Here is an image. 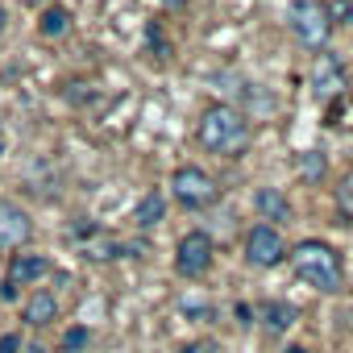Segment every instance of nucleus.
<instances>
[{"mask_svg":"<svg viewBox=\"0 0 353 353\" xmlns=\"http://www.w3.org/2000/svg\"><path fill=\"white\" fill-rule=\"evenodd\" d=\"M170 192L179 204L188 208H204L216 200V183H212V174H204L200 166H179L174 170V179H170Z\"/></svg>","mask_w":353,"mask_h":353,"instance_id":"4","label":"nucleus"},{"mask_svg":"<svg viewBox=\"0 0 353 353\" xmlns=\"http://www.w3.org/2000/svg\"><path fill=\"white\" fill-rule=\"evenodd\" d=\"M46 270H50L46 254H17V258L9 262V283H13V287H26V283H38Z\"/></svg>","mask_w":353,"mask_h":353,"instance_id":"9","label":"nucleus"},{"mask_svg":"<svg viewBox=\"0 0 353 353\" xmlns=\"http://www.w3.org/2000/svg\"><path fill=\"white\" fill-rule=\"evenodd\" d=\"M38 30H42L46 38H63V34L71 30V13H67L63 5H50V9L38 17Z\"/></svg>","mask_w":353,"mask_h":353,"instance_id":"13","label":"nucleus"},{"mask_svg":"<svg viewBox=\"0 0 353 353\" xmlns=\"http://www.w3.org/2000/svg\"><path fill=\"white\" fill-rule=\"evenodd\" d=\"M287 21H291V34L307 46V50H320L332 34V17L320 0H291L287 9Z\"/></svg>","mask_w":353,"mask_h":353,"instance_id":"3","label":"nucleus"},{"mask_svg":"<svg viewBox=\"0 0 353 353\" xmlns=\"http://www.w3.org/2000/svg\"><path fill=\"white\" fill-rule=\"evenodd\" d=\"M200 141H204V150H212L221 158H233L250 141V121L233 104H208L204 117H200Z\"/></svg>","mask_w":353,"mask_h":353,"instance_id":"1","label":"nucleus"},{"mask_svg":"<svg viewBox=\"0 0 353 353\" xmlns=\"http://www.w3.org/2000/svg\"><path fill=\"white\" fill-rule=\"evenodd\" d=\"M183 353H216V349H212V345H200V341H196V345H188Z\"/></svg>","mask_w":353,"mask_h":353,"instance_id":"18","label":"nucleus"},{"mask_svg":"<svg viewBox=\"0 0 353 353\" xmlns=\"http://www.w3.org/2000/svg\"><path fill=\"white\" fill-rule=\"evenodd\" d=\"M262 324H266L270 332H287V328L295 324V307L274 299V303H266V307H262Z\"/></svg>","mask_w":353,"mask_h":353,"instance_id":"14","label":"nucleus"},{"mask_svg":"<svg viewBox=\"0 0 353 353\" xmlns=\"http://www.w3.org/2000/svg\"><path fill=\"white\" fill-rule=\"evenodd\" d=\"M212 266V237L208 233H188L174 250V270L188 274V279H200L204 270Z\"/></svg>","mask_w":353,"mask_h":353,"instance_id":"5","label":"nucleus"},{"mask_svg":"<svg viewBox=\"0 0 353 353\" xmlns=\"http://www.w3.org/2000/svg\"><path fill=\"white\" fill-rule=\"evenodd\" d=\"M162 212H166L162 196H158V192H145V196L137 200V208H133V221H137L141 229H154V225L162 221Z\"/></svg>","mask_w":353,"mask_h":353,"instance_id":"12","label":"nucleus"},{"mask_svg":"<svg viewBox=\"0 0 353 353\" xmlns=\"http://www.w3.org/2000/svg\"><path fill=\"white\" fill-rule=\"evenodd\" d=\"M283 353H307V349H303V345H287Z\"/></svg>","mask_w":353,"mask_h":353,"instance_id":"20","label":"nucleus"},{"mask_svg":"<svg viewBox=\"0 0 353 353\" xmlns=\"http://www.w3.org/2000/svg\"><path fill=\"white\" fill-rule=\"evenodd\" d=\"M83 345H88V328H71V332L63 336V349H67V353H75V349H83Z\"/></svg>","mask_w":353,"mask_h":353,"instance_id":"16","label":"nucleus"},{"mask_svg":"<svg viewBox=\"0 0 353 353\" xmlns=\"http://www.w3.org/2000/svg\"><path fill=\"white\" fill-rule=\"evenodd\" d=\"M30 229H34V225H30L26 208L0 200V245H21V241L30 237Z\"/></svg>","mask_w":353,"mask_h":353,"instance_id":"8","label":"nucleus"},{"mask_svg":"<svg viewBox=\"0 0 353 353\" xmlns=\"http://www.w3.org/2000/svg\"><path fill=\"white\" fill-rule=\"evenodd\" d=\"M299 174H303V179H307V183H316V179H320V174H324V154H316V150H307V154L299 158Z\"/></svg>","mask_w":353,"mask_h":353,"instance_id":"15","label":"nucleus"},{"mask_svg":"<svg viewBox=\"0 0 353 353\" xmlns=\"http://www.w3.org/2000/svg\"><path fill=\"white\" fill-rule=\"evenodd\" d=\"M283 254H287V245H283L279 229H270V225L250 229V237H245V258H250V266H262V270H266V266H279Z\"/></svg>","mask_w":353,"mask_h":353,"instance_id":"6","label":"nucleus"},{"mask_svg":"<svg viewBox=\"0 0 353 353\" xmlns=\"http://www.w3.org/2000/svg\"><path fill=\"white\" fill-rule=\"evenodd\" d=\"M17 349H21V336H13V332L0 336V353H17Z\"/></svg>","mask_w":353,"mask_h":353,"instance_id":"17","label":"nucleus"},{"mask_svg":"<svg viewBox=\"0 0 353 353\" xmlns=\"http://www.w3.org/2000/svg\"><path fill=\"white\" fill-rule=\"evenodd\" d=\"M5 21H9V13H5V5H0V34H5Z\"/></svg>","mask_w":353,"mask_h":353,"instance_id":"19","label":"nucleus"},{"mask_svg":"<svg viewBox=\"0 0 353 353\" xmlns=\"http://www.w3.org/2000/svg\"><path fill=\"white\" fill-rule=\"evenodd\" d=\"M312 88H316L320 100L341 96V92H345V67H341L332 54H316V63H312Z\"/></svg>","mask_w":353,"mask_h":353,"instance_id":"7","label":"nucleus"},{"mask_svg":"<svg viewBox=\"0 0 353 353\" xmlns=\"http://www.w3.org/2000/svg\"><path fill=\"white\" fill-rule=\"evenodd\" d=\"M21 316H26V324H34V328H38V324H50V320L59 316V299H54L50 291H38V295L26 299V312H21Z\"/></svg>","mask_w":353,"mask_h":353,"instance_id":"10","label":"nucleus"},{"mask_svg":"<svg viewBox=\"0 0 353 353\" xmlns=\"http://www.w3.org/2000/svg\"><path fill=\"white\" fill-rule=\"evenodd\" d=\"M254 208H258V216H262V221H287V212H291L279 188H258Z\"/></svg>","mask_w":353,"mask_h":353,"instance_id":"11","label":"nucleus"},{"mask_svg":"<svg viewBox=\"0 0 353 353\" xmlns=\"http://www.w3.org/2000/svg\"><path fill=\"white\" fill-rule=\"evenodd\" d=\"M291 262H295V274L307 287H316L324 295L341 291V258H336L332 245H324V241H299L295 254H291Z\"/></svg>","mask_w":353,"mask_h":353,"instance_id":"2","label":"nucleus"}]
</instances>
